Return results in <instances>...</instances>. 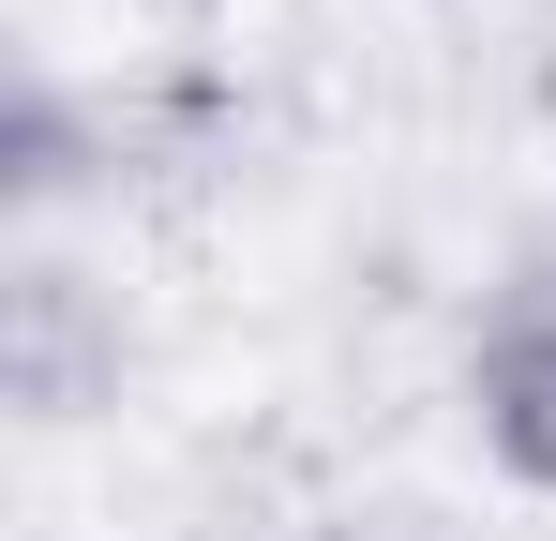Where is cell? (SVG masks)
<instances>
[{"label": "cell", "instance_id": "obj_1", "mask_svg": "<svg viewBox=\"0 0 556 541\" xmlns=\"http://www.w3.org/2000/svg\"><path fill=\"white\" fill-rule=\"evenodd\" d=\"M0 376H15L30 422H76V406L121 391V301H105L61 241H30V256L0 270Z\"/></svg>", "mask_w": 556, "mask_h": 541}, {"label": "cell", "instance_id": "obj_2", "mask_svg": "<svg viewBox=\"0 0 556 541\" xmlns=\"http://www.w3.org/2000/svg\"><path fill=\"white\" fill-rule=\"evenodd\" d=\"M466 422H481V451H496L527 496H556V270H527V286L481 316V347H466Z\"/></svg>", "mask_w": 556, "mask_h": 541}]
</instances>
